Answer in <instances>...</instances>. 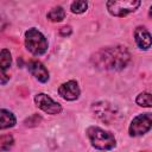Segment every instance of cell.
Wrapping results in <instances>:
<instances>
[{
	"label": "cell",
	"instance_id": "6da1fadb",
	"mask_svg": "<svg viewBox=\"0 0 152 152\" xmlns=\"http://www.w3.org/2000/svg\"><path fill=\"white\" fill-rule=\"evenodd\" d=\"M131 59V55L125 46L103 48L95 52L91 57V63L101 70H121Z\"/></svg>",
	"mask_w": 152,
	"mask_h": 152
},
{
	"label": "cell",
	"instance_id": "7a4b0ae2",
	"mask_svg": "<svg viewBox=\"0 0 152 152\" xmlns=\"http://www.w3.org/2000/svg\"><path fill=\"white\" fill-rule=\"evenodd\" d=\"M87 135L91 145L97 150H112L116 145V140L110 132L96 126L89 127L87 129Z\"/></svg>",
	"mask_w": 152,
	"mask_h": 152
},
{
	"label": "cell",
	"instance_id": "3957f363",
	"mask_svg": "<svg viewBox=\"0 0 152 152\" xmlns=\"http://www.w3.org/2000/svg\"><path fill=\"white\" fill-rule=\"evenodd\" d=\"M25 46L34 56H40L48 50V40L37 28L31 27L25 32Z\"/></svg>",
	"mask_w": 152,
	"mask_h": 152
},
{
	"label": "cell",
	"instance_id": "277c9868",
	"mask_svg": "<svg viewBox=\"0 0 152 152\" xmlns=\"http://www.w3.org/2000/svg\"><path fill=\"white\" fill-rule=\"evenodd\" d=\"M141 0H108L107 10L114 17H125L139 8Z\"/></svg>",
	"mask_w": 152,
	"mask_h": 152
},
{
	"label": "cell",
	"instance_id": "5b68a950",
	"mask_svg": "<svg viewBox=\"0 0 152 152\" xmlns=\"http://www.w3.org/2000/svg\"><path fill=\"white\" fill-rule=\"evenodd\" d=\"M152 127V116L150 113L140 114L135 116L128 128V133L131 137H139L147 133Z\"/></svg>",
	"mask_w": 152,
	"mask_h": 152
},
{
	"label": "cell",
	"instance_id": "8992f818",
	"mask_svg": "<svg viewBox=\"0 0 152 152\" xmlns=\"http://www.w3.org/2000/svg\"><path fill=\"white\" fill-rule=\"evenodd\" d=\"M34 103L39 109H42L43 112H45L48 114H51V115L59 114L62 112V106L58 102L53 101L50 96H48L44 93L37 94L34 96Z\"/></svg>",
	"mask_w": 152,
	"mask_h": 152
},
{
	"label": "cell",
	"instance_id": "52a82bcc",
	"mask_svg": "<svg viewBox=\"0 0 152 152\" xmlns=\"http://www.w3.org/2000/svg\"><path fill=\"white\" fill-rule=\"evenodd\" d=\"M94 114L103 122L106 124H110L115 120L116 118V109L108 102H96L93 104L91 107Z\"/></svg>",
	"mask_w": 152,
	"mask_h": 152
},
{
	"label": "cell",
	"instance_id": "ba28073f",
	"mask_svg": "<svg viewBox=\"0 0 152 152\" xmlns=\"http://www.w3.org/2000/svg\"><path fill=\"white\" fill-rule=\"evenodd\" d=\"M80 87L76 81L70 80L68 82H64L58 88V94L61 97H63L66 101H75L80 96Z\"/></svg>",
	"mask_w": 152,
	"mask_h": 152
},
{
	"label": "cell",
	"instance_id": "9c48e42d",
	"mask_svg": "<svg viewBox=\"0 0 152 152\" xmlns=\"http://www.w3.org/2000/svg\"><path fill=\"white\" fill-rule=\"evenodd\" d=\"M12 63L11 52L7 49L0 50V84H6L10 81V76L7 70L10 69Z\"/></svg>",
	"mask_w": 152,
	"mask_h": 152
},
{
	"label": "cell",
	"instance_id": "30bf717a",
	"mask_svg": "<svg viewBox=\"0 0 152 152\" xmlns=\"http://www.w3.org/2000/svg\"><path fill=\"white\" fill-rule=\"evenodd\" d=\"M27 66H28L30 72H31L39 82H42V83L48 82V80H49V71H48V69L44 66L43 63H40L39 61H30L28 64H27Z\"/></svg>",
	"mask_w": 152,
	"mask_h": 152
},
{
	"label": "cell",
	"instance_id": "8fae6325",
	"mask_svg": "<svg viewBox=\"0 0 152 152\" xmlns=\"http://www.w3.org/2000/svg\"><path fill=\"white\" fill-rule=\"evenodd\" d=\"M134 39H135L137 45L140 49L148 50L151 48V34L145 27L138 26L134 30Z\"/></svg>",
	"mask_w": 152,
	"mask_h": 152
},
{
	"label": "cell",
	"instance_id": "7c38bea8",
	"mask_svg": "<svg viewBox=\"0 0 152 152\" xmlns=\"http://www.w3.org/2000/svg\"><path fill=\"white\" fill-rule=\"evenodd\" d=\"M15 122H17V120H15V116L13 115V113H11L10 110H6V109L0 110V131L13 127L15 125Z\"/></svg>",
	"mask_w": 152,
	"mask_h": 152
},
{
	"label": "cell",
	"instance_id": "4fadbf2b",
	"mask_svg": "<svg viewBox=\"0 0 152 152\" xmlns=\"http://www.w3.org/2000/svg\"><path fill=\"white\" fill-rule=\"evenodd\" d=\"M65 17V12L63 10V7L61 6H56L53 7L49 13H48V19L53 21V23H58V21H62Z\"/></svg>",
	"mask_w": 152,
	"mask_h": 152
},
{
	"label": "cell",
	"instance_id": "5bb4252c",
	"mask_svg": "<svg viewBox=\"0 0 152 152\" xmlns=\"http://www.w3.org/2000/svg\"><path fill=\"white\" fill-rule=\"evenodd\" d=\"M87 7H88L87 0H74V2L70 6V10L75 14H81V13L86 12Z\"/></svg>",
	"mask_w": 152,
	"mask_h": 152
},
{
	"label": "cell",
	"instance_id": "9a60e30c",
	"mask_svg": "<svg viewBox=\"0 0 152 152\" xmlns=\"http://www.w3.org/2000/svg\"><path fill=\"white\" fill-rule=\"evenodd\" d=\"M135 102L140 106V107H146V108H150L152 106V101H151V94L150 93H140L138 96H137V100Z\"/></svg>",
	"mask_w": 152,
	"mask_h": 152
},
{
	"label": "cell",
	"instance_id": "2e32d148",
	"mask_svg": "<svg viewBox=\"0 0 152 152\" xmlns=\"http://www.w3.org/2000/svg\"><path fill=\"white\" fill-rule=\"evenodd\" d=\"M14 142V139L12 135L10 134H5L2 137H0V151H7L12 147Z\"/></svg>",
	"mask_w": 152,
	"mask_h": 152
},
{
	"label": "cell",
	"instance_id": "e0dca14e",
	"mask_svg": "<svg viewBox=\"0 0 152 152\" xmlns=\"http://www.w3.org/2000/svg\"><path fill=\"white\" fill-rule=\"evenodd\" d=\"M71 33V27L70 26H64L61 28V34L62 36H69Z\"/></svg>",
	"mask_w": 152,
	"mask_h": 152
},
{
	"label": "cell",
	"instance_id": "ac0fdd59",
	"mask_svg": "<svg viewBox=\"0 0 152 152\" xmlns=\"http://www.w3.org/2000/svg\"><path fill=\"white\" fill-rule=\"evenodd\" d=\"M5 25H6V23H5V20L0 17V31L1 30H4V27H5Z\"/></svg>",
	"mask_w": 152,
	"mask_h": 152
}]
</instances>
